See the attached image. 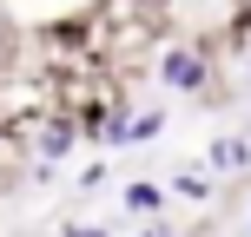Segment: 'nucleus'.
<instances>
[{"instance_id": "f257e3e1", "label": "nucleus", "mask_w": 251, "mask_h": 237, "mask_svg": "<svg viewBox=\"0 0 251 237\" xmlns=\"http://www.w3.org/2000/svg\"><path fill=\"white\" fill-rule=\"evenodd\" d=\"M165 20H178L192 40H218V33H231V26L245 20V0H165Z\"/></svg>"}, {"instance_id": "f03ea898", "label": "nucleus", "mask_w": 251, "mask_h": 237, "mask_svg": "<svg viewBox=\"0 0 251 237\" xmlns=\"http://www.w3.org/2000/svg\"><path fill=\"white\" fill-rule=\"evenodd\" d=\"M165 86H178V92H192V86H205V53H199V46H185V53H172V60H165Z\"/></svg>"}, {"instance_id": "7ed1b4c3", "label": "nucleus", "mask_w": 251, "mask_h": 237, "mask_svg": "<svg viewBox=\"0 0 251 237\" xmlns=\"http://www.w3.org/2000/svg\"><path fill=\"white\" fill-rule=\"evenodd\" d=\"M73 138H79L73 119H53L47 132H40V151H47V158H66V151H73Z\"/></svg>"}, {"instance_id": "20e7f679", "label": "nucleus", "mask_w": 251, "mask_h": 237, "mask_svg": "<svg viewBox=\"0 0 251 237\" xmlns=\"http://www.w3.org/2000/svg\"><path fill=\"white\" fill-rule=\"evenodd\" d=\"M159 125H165V112H139V119H126L119 138H159Z\"/></svg>"}, {"instance_id": "39448f33", "label": "nucleus", "mask_w": 251, "mask_h": 237, "mask_svg": "<svg viewBox=\"0 0 251 237\" xmlns=\"http://www.w3.org/2000/svg\"><path fill=\"white\" fill-rule=\"evenodd\" d=\"M126 204H132V211H159V185H132Z\"/></svg>"}, {"instance_id": "423d86ee", "label": "nucleus", "mask_w": 251, "mask_h": 237, "mask_svg": "<svg viewBox=\"0 0 251 237\" xmlns=\"http://www.w3.org/2000/svg\"><path fill=\"white\" fill-rule=\"evenodd\" d=\"M212 165H225V172H231V165H245V145H238V138H225V145L212 151Z\"/></svg>"}, {"instance_id": "0eeeda50", "label": "nucleus", "mask_w": 251, "mask_h": 237, "mask_svg": "<svg viewBox=\"0 0 251 237\" xmlns=\"http://www.w3.org/2000/svg\"><path fill=\"white\" fill-rule=\"evenodd\" d=\"M66 237H106V231H93V224H73V231H66Z\"/></svg>"}, {"instance_id": "6e6552de", "label": "nucleus", "mask_w": 251, "mask_h": 237, "mask_svg": "<svg viewBox=\"0 0 251 237\" xmlns=\"http://www.w3.org/2000/svg\"><path fill=\"white\" fill-rule=\"evenodd\" d=\"M146 237H165V231H146Z\"/></svg>"}]
</instances>
